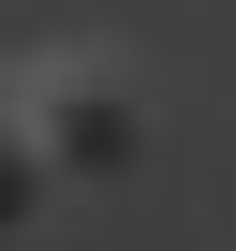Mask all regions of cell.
Returning <instances> with one entry per match:
<instances>
[{"label": "cell", "instance_id": "6da1fadb", "mask_svg": "<svg viewBox=\"0 0 236 251\" xmlns=\"http://www.w3.org/2000/svg\"><path fill=\"white\" fill-rule=\"evenodd\" d=\"M15 118H30V148L59 163V192H118V177L163 148V133H148V89L118 74V59H59Z\"/></svg>", "mask_w": 236, "mask_h": 251}, {"label": "cell", "instance_id": "7a4b0ae2", "mask_svg": "<svg viewBox=\"0 0 236 251\" xmlns=\"http://www.w3.org/2000/svg\"><path fill=\"white\" fill-rule=\"evenodd\" d=\"M45 207H59V163L30 148V118H0V251H15V236H30Z\"/></svg>", "mask_w": 236, "mask_h": 251}]
</instances>
